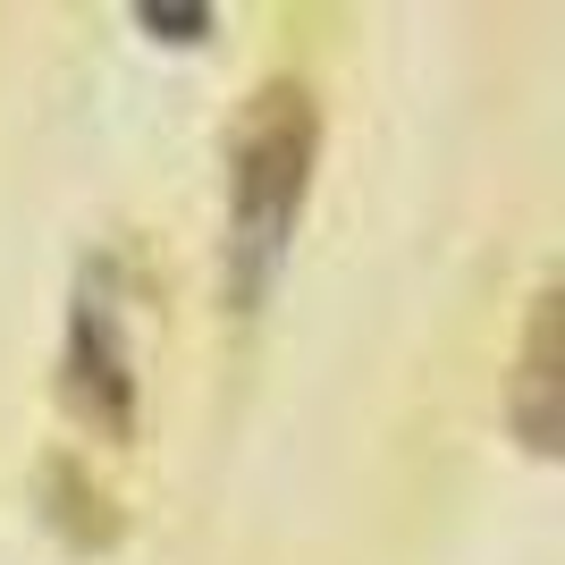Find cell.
<instances>
[{
	"instance_id": "obj_1",
	"label": "cell",
	"mask_w": 565,
	"mask_h": 565,
	"mask_svg": "<svg viewBox=\"0 0 565 565\" xmlns=\"http://www.w3.org/2000/svg\"><path fill=\"white\" fill-rule=\"evenodd\" d=\"M312 161H321V102L305 76H262L228 143V305L254 312L305 220Z\"/></svg>"
},
{
	"instance_id": "obj_2",
	"label": "cell",
	"mask_w": 565,
	"mask_h": 565,
	"mask_svg": "<svg viewBox=\"0 0 565 565\" xmlns=\"http://www.w3.org/2000/svg\"><path fill=\"white\" fill-rule=\"evenodd\" d=\"M60 397L94 439H136V347H127V296L118 262H85L68 305V347H60Z\"/></svg>"
},
{
	"instance_id": "obj_3",
	"label": "cell",
	"mask_w": 565,
	"mask_h": 565,
	"mask_svg": "<svg viewBox=\"0 0 565 565\" xmlns=\"http://www.w3.org/2000/svg\"><path fill=\"white\" fill-rule=\"evenodd\" d=\"M557 279L532 287V305H523V347H515V380H507V423L532 456H557V397H565V363H557Z\"/></svg>"
},
{
	"instance_id": "obj_4",
	"label": "cell",
	"mask_w": 565,
	"mask_h": 565,
	"mask_svg": "<svg viewBox=\"0 0 565 565\" xmlns=\"http://www.w3.org/2000/svg\"><path fill=\"white\" fill-rule=\"evenodd\" d=\"M136 25H152L161 43H203L212 34V9H178V0H143Z\"/></svg>"
}]
</instances>
